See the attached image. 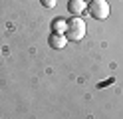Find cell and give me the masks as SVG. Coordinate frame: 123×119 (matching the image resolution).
Segmentation results:
<instances>
[{"mask_svg":"<svg viewBox=\"0 0 123 119\" xmlns=\"http://www.w3.org/2000/svg\"><path fill=\"white\" fill-rule=\"evenodd\" d=\"M52 32H56V34H66L68 32V20L66 18H56L52 22Z\"/></svg>","mask_w":123,"mask_h":119,"instance_id":"cell-5","label":"cell"},{"mask_svg":"<svg viewBox=\"0 0 123 119\" xmlns=\"http://www.w3.org/2000/svg\"><path fill=\"white\" fill-rule=\"evenodd\" d=\"M83 2H87V4H89V2H91V0H83Z\"/></svg>","mask_w":123,"mask_h":119,"instance_id":"cell-7","label":"cell"},{"mask_svg":"<svg viewBox=\"0 0 123 119\" xmlns=\"http://www.w3.org/2000/svg\"><path fill=\"white\" fill-rule=\"evenodd\" d=\"M87 12L95 20H105L109 16L111 8H109V2H105V0H91L87 4Z\"/></svg>","mask_w":123,"mask_h":119,"instance_id":"cell-2","label":"cell"},{"mask_svg":"<svg viewBox=\"0 0 123 119\" xmlns=\"http://www.w3.org/2000/svg\"><path fill=\"white\" fill-rule=\"evenodd\" d=\"M83 36H86V22L80 16H72V20H68V32H66L68 42H81Z\"/></svg>","mask_w":123,"mask_h":119,"instance_id":"cell-1","label":"cell"},{"mask_svg":"<svg viewBox=\"0 0 123 119\" xmlns=\"http://www.w3.org/2000/svg\"><path fill=\"white\" fill-rule=\"evenodd\" d=\"M40 2H42V6H44V8H56L58 0H40Z\"/></svg>","mask_w":123,"mask_h":119,"instance_id":"cell-6","label":"cell"},{"mask_svg":"<svg viewBox=\"0 0 123 119\" xmlns=\"http://www.w3.org/2000/svg\"><path fill=\"white\" fill-rule=\"evenodd\" d=\"M68 12L72 16H81L83 12H87V2H83V0H70L68 2Z\"/></svg>","mask_w":123,"mask_h":119,"instance_id":"cell-3","label":"cell"},{"mask_svg":"<svg viewBox=\"0 0 123 119\" xmlns=\"http://www.w3.org/2000/svg\"><path fill=\"white\" fill-rule=\"evenodd\" d=\"M48 44L54 50H64L66 44H68V38H66V34H56V32H52L50 38H48Z\"/></svg>","mask_w":123,"mask_h":119,"instance_id":"cell-4","label":"cell"}]
</instances>
